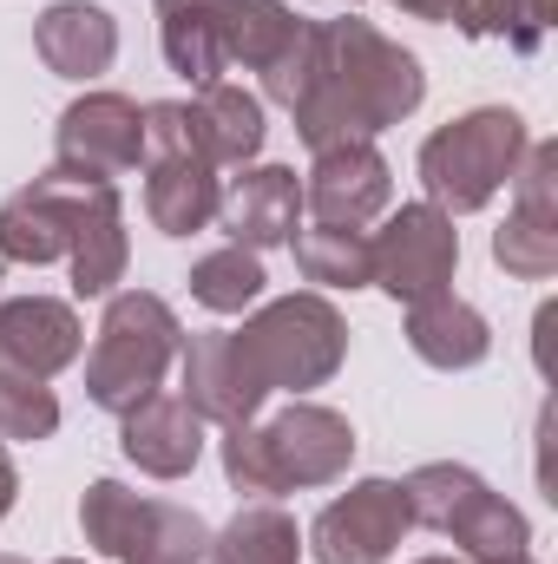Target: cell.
I'll list each match as a JSON object with an SVG mask.
<instances>
[{"mask_svg":"<svg viewBox=\"0 0 558 564\" xmlns=\"http://www.w3.org/2000/svg\"><path fill=\"white\" fill-rule=\"evenodd\" d=\"M420 99H427V73L415 53L388 40L375 20L342 13V20H315V66L289 119L309 151H329V144L382 139L388 126L415 119Z\"/></svg>","mask_w":558,"mask_h":564,"instance_id":"6da1fadb","label":"cell"},{"mask_svg":"<svg viewBox=\"0 0 558 564\" xmlns=\"http://www.w3.org/2000/svg\"><path fill=\"white\" fill-rule=\"evenodd\" d=\"M230 348L244 361V375L257 381V394H309L329 388L348 361V315L322 295H277L257 315H244V328H230Z\"/></svg>","mask_w":558,"mask_h":564,"instance_id":"7a4b0ae2","label":"cell"},{"mask_svg":"<svg viewBox=\"0 0 558 564\" xmlns=\"http://www.w3.org/2000/svg\"><path fill=\"white\" fill-rule=\"evenodd\" d=\"M526 144H533V132H526V119H519L513 106H473V112L433 126V132L420 139V158H415L427 204L447 210V217L486 210V204L513 184Z\"/></svg>","mask_w":558,"mask_h":564,"instance_id":"3957f363","label":"cell"},{"mask_svg":"<svg viewBox=\"0 0 558 564\" xmlns=\"http://www.w3.org/2000/svg\"><path fill=\"white\" fill-rule=\"evenodd\" d=\"M178 348H184V328H178L164 295L112 289L106 315H99V335H93V355H86V401L106 408V414L139 408L144 394L164 388Z\"/></svg>","mask_w":558,"mask_h":564,"instance_id":"277c9868","label":"cell"},{"mask_svg":"<svg viewBox=\"0 0 558 564\" xmlns=\"http://www.w3.org/2000/svg\"><path fill=\"white\" fill-rule=\"evenodd\" d=\"M401 492H408L415 525L453 539L466 564H513V558L533 552L526 512H519L513 499H500V492H493L473 466H460V459H427V466H415V473L401 479Z\"/></svg>","mask_w":558,"mask_h":564,"instance_id":"5b68a950","label":"cell"},{"mask_svg":"<svg viewBox=\"0 0 558 564\" xmlns=\"http://www.w3.org/2000/svg\"><path fill=\"white\" fill-rule=\"evenodd\" d=\"M79 532L112 564H204L211 525L178 499H144L119 479H93L79 499Z\"/></svg>","mask_w":558,"mask_h":564,"instance_id":"8992f818","label":"cell"},{"mask_svg":"<svg viewBox=\"0 0 558 564\" xmlns=\"http://www.w3.org/2000/svg\"><path fill=\"white\" fill-rule=\"evenodd\" d=\"M382 217L388 224L368 237V257H375V282L368 289L395 295L401 308L453 289V270H460V230H453V217L433 210L427 197L401 204V210H382Z\"/></svg>","mask_w":558,"mask_h":564,"instance_id":"52a82bcc","label":"cell"},{"mask_svg":"<svg viewBox=\"0 0 558 564\" xmlns=\"http://www.w3.org/2000/svg\"><path fill=\"white\" fill-rule=\"evenodd\" d=\"M112 184L99 177H66V171H40L33 184H20L7 204H0V263H26V270H46V263H66L86 210L106 197Z\"/></svg>","mask_w":558,"mask_h":564,"instance_id":"ba28073f","label":"cell"},{"mask_svg":"<svg viewBox=\"0 0 558 564\" xmlns=\"http://www.w3.org/2000/svg\"><path fill=\"white\" fill-rule=\"evenodd\" d=\"M408 532H415V512H408L401 479H355L348 492H335L315 512L309 558L315 564H388Z\"/></svg>","mask_w":558,"mask_h":564,"instance_id":"9c48e42d","label":"cell"},{"mask_svg":"<svg viewBox=\"0 0 558 564\" xmlns=\"http://www.w3.org/2000/svg\"><path fill=\"white\" fill-rule=\"evenodd\" d=\"M144 164V106L126 93H86L53 126V171L119 184Z\"/></svg>","mask_w":558,"mask_h":564,"instance_id":"30bf717a","label":"cell"},{"mask_svg":"<svg viewBox=\"0 0 558 564\" xmlns=\"http://www.w3.org/2000/svg\"><path fill=\"white\" fill-rule=\"evenodd\" d=\"M395 204V171L388 158L375 151V139L355 144H329L309 158V177H302V210L315 224H335V230H368L382 210Z\"/></svg>","mask_w":558,"mask_h":564,"instance_id":"8fae6325","label":"cell"},{"mask_svg":"<svg viewBox=\"0 0 558 564\" xmlns=\"http://www.w3.org/2000/svg\"><path fill=\"white\" fill-rule=\"evenodd\" d=\"M264 440H270L282 492L335 486L355 466V426H348V414H335L322 401H289L277 421H264Z\"/></svg>","mask_w":558,"mask_h":564,"instance_id":"7c38bea8","label":"cell"},{"mask_svg":"<svg viewBox=\"0 0 558 564\" xmlns=\"http://www.w3.org/2000/svg\"><path fill=\"white\" fill-rule=\"evenodd\" d=\"M79 348H86V328H79L73 302H60V295H7L0 302V368L53 381L79 361Z\"/></svg>","mask_w":558,"mask_h":564,"instance_id":"4fadbf2b","label":"cell"},{"mask_svg":"<svg viewBox=\"0 0 558 564\" xmlns=\"http://www.w3.org/2000/svg\"><path fill=\"white\" fill-rule=\"evenodd\" d=\"M119 453L144 479H184L204 459V414L184 394H144L139 408L119 414Z\"/></svg>","mask_w":558,"mask_h":564,"instance_id":"5bb4252c","label":"cell"},{"mask_svg":"<svg viewBox=\"0 0 558 564\" xmlns=\"http://www.w3.org/2000/svg\"><path fill=\"white\" fill-rule=\"evenodd\" d=\"M217 224L230 243L244 250H277L302 230V177L289 164H244V177H230L224 204H217Z\"/></svg>","mask_w":558,"mask_h":564,"instance_id":"9a60e30c","label":"cell"},{"mask_svg":"<svg viewBox=\"0 0 558 564\" xmlns=\"http://www.w3.org/2000/svg\"><path fill=\"white\" fill-rule=\"evenodd\" d=\"M178 375H184V401L204 414V426H244V421L264 414V394H257V381L244 375V361H237V348H230V328L184 335Z\"/></svg>","mask_w":558,"mask_h":564,"instance_id":"2e32d148","label":"cell"},{"mask_svg":"<svg viewBox=\"0 0 558 564\" xmlns=\"http://www.w3.org/2000/svg\"><path fill=\"white\" fill-rule=\"evenodd\" d=\"M33 53L46 59V73L86 86V79L112 73V59H119V20L99 0H53L33 20Z\"/></svg>","mask_w":558,"mask_h":564,"instance_id":"e0dca14e","label":"cell"},{"mask_svg":"<svg viewBox=\"0 0 558 564\" xmlns=\"http://www.w3.org/2000/svg\"><path fill=\"white\" fill-rule=\"evenodd\" d=\"M224 177L204 158H144V217L164 237H197L217 224Z\"/></svg>","mask_w":558,"mask_h":564,"instance_id":"ac0fdd59","label":"cell"},{"mask_svg":"<svg viewBox=\"0 0 558 564\" xmlns=\"http://www.w3.org/2000/svg\"><path fill=\"white\" fill-rule=\"evenodd\" d=\"M408 348L440 375H466V368H480L493 355V328L466 295L440 289L427 302H408Z\"/></svg>","mask_w":558,"mask_h":564,"instance_id":"d6986e66","label":"cell"},{"mask_svg":"<svg viewBox=\"0 0 558 564\" xmlns=\"http://www.w3.org/2000/svg\"><path fill=\"white\" fill-rule=\"evenodd\" d=\"M191 126H197L204 164H217V171H244L264 151V139H270L264 99L244 93V86H230V79H211V86L191 93Z\"/></svg>","mask_w":558,"mask_h":564,"instance_id":"ffe728a7","label":"cell"},{"mask_svg":"<svg viewBox=\"0 0 558 564\" xmlns=\"http://www.w3.org/2000/svg\"><path fill=\"white\" fill-rule=\"evenodd\" d=\"M158 46H164V66L191 86H211L230 73L217 0H158Z\"/></svg>","mask_w":558,"mask_h":564,"instance_id":"44dd1931","label":"cell"},{"mask_svg":"<svg viewBox=\"0 0 558 564\" xmlns=\"http://www.w3.org/2000/svg\"><path fill=\"white\" fill-rule=\"evenodd\" d=\"M126 263H132V237H126V204H119V184L86 210L73 250H66V270H73V295H112L126 282Z\"/></svg>","mask_w":558,"mask_h":564,"instance_id":"7402d4cb","label":"cell"},{"mask_svg":"<svg viewBox=\"0 0 558 564\" xmlns=\"http://www.w3.org/2000/svg\"><path fill=\"white\" fill-rule=\"evenodd\" d=\"M217 20H224V59L244 73H270L302 26L289 0H217Z\"/></svg>","mask_w":558,"mask_h":564,"instance_id":"603a6c76","label":"cell"},{"mask_svg":"<svg viewBox=\"0 0 558 564\" xmlns=\"http://www.w3.org/2000/svg\"><path fill=\"white\" fill-rule=\"evenodd\" d=\"M204 564H302V532L277 499H257L224 532H211Z\"/></svg>","mask_w":558,"mask_h":564,"instance_id":"cb8c5ba5","label":"cell"},{"mask_svg":"<svg viewBox=\"0 0 558 564\" xmlns=\"http://www.w3.org/2000/svg\"><path fill=\"white\" fill-rule=\"evenodd\" d=\"M289 250H296V270L302 282H315L322 295H335V289H368L375 282V257H368V230H335V224H309V230H296L289 237Z\"/></svg>","mask_w":558,"mask_h":564,"instance_id":"d4e9b609","label":"cell"},{"mask_svg":"<svg viewBox=\"0 0 558 564\" xmlns=\"http://www.w3.org/2000/svg\"><path fill=\"white\" fill-rule=\"evenodd\" d=\"M264 289H270L264 257L244 250V243H224V250L191 263V302L211 308V315H244L250 302H264Z\"/></svg>","mask_w":558,"mask_h":564,"instance_id":"484cf974","label":"cell"},{"mask_svg":"<svg viewBox=\"0 0 558 564\" xmlns=\"http://www.w3.org/2000/svg\"><path fill=\"white\" fill-rule=\"evenodd\" d=\"M453 26L466 40H506L513 53H539L546 0H453Z\"/></svg>","mask_w":558,"mask_h":564,"instance_id":"4316f807","label":"cell"},{"mask_svg":"<svg viewBox=\"0 0 558 564\" xmlns=\"http://www.w3.org/2000/svg\"><path fill=\"white\" fill-rule=\"evenodd\" d=\"M493 263L519 282L558 276V224H539V217L506 210V224L493 230Z\"/></svg>","mask_w":558,"mask_h":564,"instance_id":"83f0119b","label":"cell"},{"mask_svg":"<svg viewBox=\"0 0 558 564\" xmlns=\"http://www.w3.org/2000/svg\"><path fill=\"white\" fill-rule=\"evenodd\" d=\"M60 433V394L33 375L0 368V440H53Z\"/></svg>","mask_w":558,"mask_h":564,"instance_id":"f1b7e54d","label":"cell"},{"mask_svg":"<svg viewBox=\"0 0 558 564\" xmlns=\"http://www.w3.org/2000/svg\"><path fill=\"white\" fill-rule=\"evenodd\" d=\"M224 479H230V492H250V499H282L277 459H270V440H264V426H257V421L224 426Z\"/></svg>","mask_w":558,"mask_h":564,"instance_id":"f546056e","label":"cell"},{"mask_svg":"<svg viewBox=\"0 0 558 564\" xmlns=\"http://www.w3.org/2000/svg\"><path fill=\"white\" fill-rule=\"evenodd\" d=\"M513 210L539 217V224H558V144L552 139L526 144V158L513 171Z\"/></svg>","mask_w":558,"mask_h":564,"instance_id":"4dcf8cb0","label":"cell"},{"mask_svg":"<svg viewBox=\"0 0 558 564\" xmlns=\"http://www.w3.org/2000/svg\"><path fill=\"white\" fill-rule=\"evenodd\" d=\"M309 66H315V20H302V26H296V40L282 46V59L264 73V99H277L282 112H289V106H296V93L309 86Z\"/></svg>","mask_w":558,"mask_h":564,"instance_id":"1f68e13d","label":"cell"},{"mask_svg":"<svg viewBox=\"0 0 558 564\" xmlns=\"http://www.w3.org/2000/svg\"><path fill=\"white\" fill-rule=\"evenodd\" d=\"M408 20H433V26H447L453 20V0H395Z\"/></svg>","mask_w":558,"mask_h":564,"instance_id":"d6a6232c","label":"cell"},{"mask_svg":"<svg viewBox=\"0 0 558 564\" xmlns=\"http://www.w3.org/2000/svg\"><path fill=\"white\" fill-rule=\"evenodd\" d=\"M13 499H20V473H13V459H7V446H0V519L13 512Z\"/></svg>","mask_w":558,"mask_h":564,"instance_id":"836d02e7","label":"cell"},{"mask_svg":"<svg viewBox=\"0 0 558 564\" xmlns=\"http://www.w3.org/2000/svg\"><path fill=\"white\" fill-rule=\"evenodd\" d=\"M415 564H466V558H415ZM513 564H539V558L526 552V558H513Z\"/></svg>","mask_w":558,"mask_h":564,"instance_id":"e575fe53","label":"cell"},{"mask_svg":"<svg viewBox=\"0 0 558 564\" xmlns=\"http://www.w3.org/2000/svg\"><path fill=\"white\" fill-rule=\"evenodd\" d=\"M0 564H26V558H7V552H0Z\"/></svg>","mask_w":558,"mask_h":564,"instance_id":"d590c367","label":"cell"},{"mask_svg":"<svg viewBox=\"0 0 558 564\" xmlns=\"http://www.w3.org/2000/svg\"><path fill=\"white\" fill-rule=\"evenodd\" d=\"M53 564H86V558H53Z\"/></svg>","mask_w":558,"mask_h":564,"instance_id":"8d00e7d4","label":"cell"},{"mask_svg":"<svg viewBox=\"0 0 558 564\" xmlns=\"http://www.w3.org/2000/svg\"><path fill=\"white\" fill-rule=\"evenodd\" d=\"M348 7H362V0H348Z\"/></svg>","mask_w":558,"mask_h":564,"instance_id":"74e56055","label":"cell"}]
</instances>
